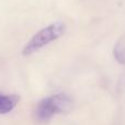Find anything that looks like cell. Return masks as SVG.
Segmentation results:
<instances>
[{"mask_svg":"<svg viewBox=\"0 0 125 125\" xmlns=\"http://www.w3.org/2000/svg\"><path fill=\"white\" fill-rule=\"evenodd\" d=\"M64 32H65V25L62 22H56V23L50 24L48 26H46V28L42 29L41 31H39L30 40V42L24 47L23 54L30 55L32 53L36 52V51L41 50L42 47L50 44L51 42L58 39L61 35L64 34Z\"/></svg>","mask_w":125,"mask_h":125,"instance_id":"cell-1","label":"cell"},{"mask_svg":"<svg viewBox=\"0 0 125 125\" xmlns=\"http://www.w3.org/2000/svg\"><path fill=\"white\" fill-rule=\"evenodd\" d=\"M71 100L66 94H55L40 102L36 108V117L39 121L46 122L55 114L69 110Z\"/></svg>","mask_w":125,"mask_h":125,"instance_id":"cell-2","label":"cell"},{"mask_svg":"<svg viewBox=\"0 0 125 125\" xmlns=\"http://www.w3.org/2000/svg\"><path fill=\"white\" fill-rule=\"evenodd\" d=\"M18 103L15 95H7L0 93V114H7L14 109Z\"/></svg>","mask_w":125,"mask_h":125,"instance_id":"cell-3","label":"cell"},{"mask_svg":"<svg viewBox=\"0 0 125 125\" xmlns=\"http://www.w3.org/2000/svg\"><path fill=\"white\" fill-rule=\"evenodd\" d=\"M114 56L122 64H125V35L119 40L114 47Z\"/></svg>","mask_w":125,"mask_h":125,"instance_id":"cell-4","label":"cell"}]
</instances>
